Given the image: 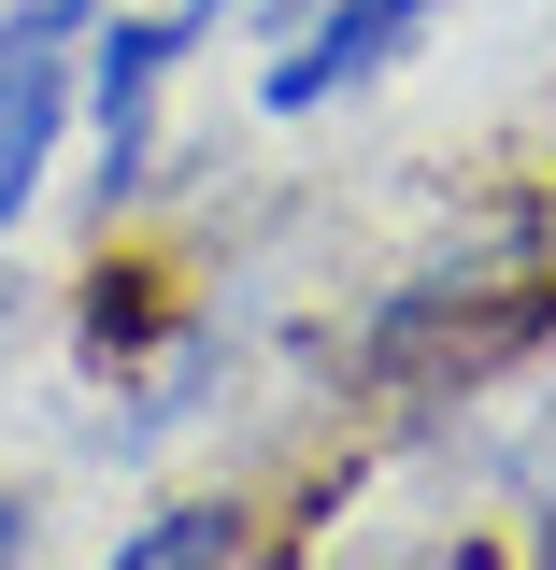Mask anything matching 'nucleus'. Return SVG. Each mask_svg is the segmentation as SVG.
Here are the masks:
<instances>
[{
    "instance_id": "1",
    "label": "nucleus",
    "mask_w": 556,
    "mask_h": 570,
    "mask_svg": "<svg viewBox=\"0 0 556 570\" xmlns=\"http://www.w3.org/2000/svg\"><path fill=\"white\" fill-rule=\"evenodd\" d=\"M86 0H14L0 14V228L43 200V157H58V115H71V58H86Z\"/></svg>"
},
{
    "instance_id": "2",
    "label": "nucleus",
    "mask_w": 556,
    "mask_h": 570,
    "mask_svg": "<svg viewBox=\"0 0 556 570\" xmlns=\"http://www.w3.org/2000/svg\"><path fill=\"white\" fill-rule=\"evenodd\" d=\"M201 29H228V0H172V14L86 29V100H100V186H115V200L143 186V157H157V86H172V58H186Z\"/></svg>"
},
{
    "instance_id": "3",
    "label": "nucleus",
    "mask_w": 556,
    "mask_h": 570,
    "mask_svg": "<svg viewBox=\"0 0 556 570\" xmlns=\"http://www.w3.org/2000/svg\"><path fill=\"white\" fill-rule=\"evenodd\" d=\"M414 43H428V0H329V14L257 71V100H272V115H329L343 86H371V71L414 58Z\"/></svg>"
},
{
    "instance_id": "4",
    "label": "nucleus",
    "mask_w": 556,
    "mask_h": 570,
    "mask_svg": "<svg viewBox=\"0 0 556 570\" xmlns=\"http://www.w3.org/2000/svg\"><path fill=\"white\" fill-rule=\"evenodd\" d=\"M228 557H243V513H228V499H172V513H143L100 570H228Z\"/></svg>"
},
{
    "instance_id": "5",
    "label": "nucleus",
    "mask_w": 556,
    "mask_h": 570,
    "mask_svg": "<svg viewBox=\"0 0 556 570\" xmlns=\"http://www.w3.org/2000/svg\"><path fill=\"white\" fill-rule=\"evenodd\" d=\"M0 570H29V499H0Z\"/></svg>"
},
{
    "instance_id": "6",
    "label": "nucleus",
    "mask_w": 556,
    "mask_h": 570,
    "mask_svg": "<svg viewBox=\"0 0 556 570\" xmlns=\"http://www.w3.org/2000/svg\"><path fill=\"white\" fill-rule=\"evenodd\" d=\"M0 328H14V285H0Z\"/></svg>"
}]
</instances>
